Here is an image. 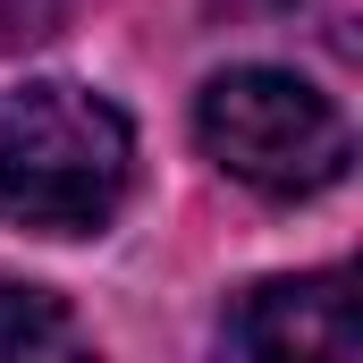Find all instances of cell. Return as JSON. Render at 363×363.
<instances>
[{
    "mask_svg": "<svg viewBox=\"0 0 363 363\" xmlns=\"http://www.w3.org/2000/svg\"><path fill=\"white\" fill-rule=\"evenodd\" d=\"M127 178H135V127L118 101L68 77L0 93V228L93 237L127 203Z\"/></svg>",
    "mask_w": 363,
    "mask_h": 363,
    "instance_id": "1",
    "label": "cell"
},
{
    "mask_svg": "<svg viewBox=\"0 0 363 363\" xmlns=\"http://www.w3.org/2000/svg\"><path fill=\"white\" fill-rule=\"evenodd\" d=\"M194 135L237 186H254L271 203L321 194L355 161L347 110L321 85H304L296 68H220L194 93Z\"/></svg>",
    "mask_w": 363,
    "mask_h": 363,
    "instance_id": "2",
    "label": "cell"
},
{
    "mask_svg": "<svg viewBox=\"0 0 363 363\" xmlns=\"http://www.w3.org/2000/svg\"><path fill=\"white\" fill-rule=\"evenodd\" d=\"M228 355H296V363H355L363 355V313L347 271H304V279H262L228 304L220 321Z\"/></svg>",
    "mask_w": 363,
    "mask_h": 363,
    "instance_id": "3",
    "label": "cell"
},
{
    "mask_svg": "<svg viewBox=\"0 0 363 363\" xmlns=\"http://www.w3.org/2000/svg\"><path fill=\"white\" fill-rule=\"evenodd\" d=\"M77 347H85V330L68 321L60 296L0 279V355H77Z\"/></svg>",
    "mask_w": 363,
    "mask_h": 363,
    "instance_id": "4",
    "label": "cell"
},
{
    "mask_svg": "<svg viewBox=\"0 0 363 363\" xmlns=\"http://www.w3.org/2000/svg\"><path fill=\"white\" fill-rule=\"evenodd\" d=\"M60 9H68V0H0V51L43 43V34L60 26Z\"/></svg>",
    "mask_w": 363,
    "mask_h": 363,
    "instance_id": "5",
    "label": "cell"
}]
</instances>
